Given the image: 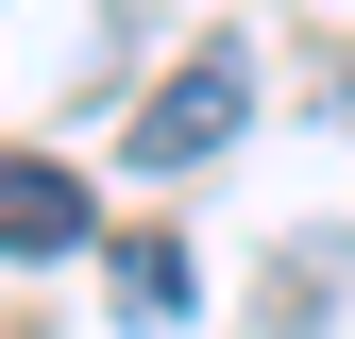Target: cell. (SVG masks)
Returning <instances> with one entry per match:
<instances>
[{"mask_svg":"<svg viewBox=\"0 0 355 339\" xmlns=\"http://www.w3.org/2000/svg\"><path fill=\"white\" fill-rule=\"evenodd\" d=\"M119 306L169 322V306H187V254H169V238H119Z\"/></svg>","mask_w":355,"mask_h":339,"instance_id":"cell-3","label":"cell"},{"mask_svg":"<svg viewBox=\"0 0 355 339\" xmlns=\"http://www.w3.org/2000/svg\"><path fill=\"white\" fill-rule=\"evenodd\" d=\"M68 238H85V187L51 153H0V254H68Z\"/></svg>","mask_w":355,"mask_h":339,"instance_id":"cell-2","label":"cell"},{"mask_svg":"<svg viewBox=\"0 0 355 339\" xmlns=\"http://www.w3.org/2000/svg\"><path fill=\"white\" fill-rule=\"evenodd\" d=\"M237 119H254V68L237 51H187L136 102V170H203V153H237Z\"/></svg>","mask_w":355,"mask_h":339,"instance_id":"cell-1","label":"cell"},{"mask_svg":"<svg viewBox=\"0 0 355 339\" xmlns=\"http://www.w3.org/2000/svg\"><path fill=\"white\" fill-rule=\"evenodd\" d=\"M338 119H355V68H338Z\"/></svg>","mask_w":355,"mask_h":339,"instance_id":"cell-4","label":"cell"}]
</instances>
